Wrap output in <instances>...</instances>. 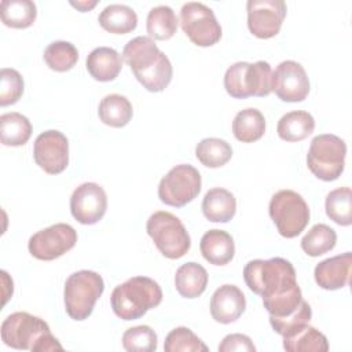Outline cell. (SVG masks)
Wrapping results in <instances>:
<instances>
[{
	"label": "cell",
	"mask_w": 352,
	"mask_h": 352,
	"mask_svg": "<svg viewBox=\"0 0 352 352\" xmlns=\"http://www.w3.org/2000/svg\"><path fill=\"white\" fill-rule=\"evenodd\" d=\"M23 94V78L18 70L3 67L0 70V106L14 104Z\"/></svg>",
	"instance_id": "74e56055"
},
{
	"label": "cell",
	"mask_w": 352,
	"mask_h": 352,
	"mask_svg": "<svg viewBox=\"0 0 352 352\" xmlns=\"http://www.w3.org/2000/svg\"><path fill=\"white\" fill-rule=\"evenodd\" d=\"M337 242L336 231L323 223L315 224L301 239V249L311 257L322 256L334 249Z\"/></svg>",
	"instance_id": "1f68e13d"
},
{
	"label": "cell",
	"mask_w": 352,
	"mask_h": 352,
	"mask_svg": "<svg viewBox=\"0 0 352 352\" xmlns=\"http://www.w3.org/2000/svg\"><path fill=\"white\" fill-rule=\"evenodd\" d=\"M246 11L250 33L258 38H271L279 33L287 8L283 0H249Z\"/></svg>",
	"instance_id": "5bb4252c"
},
{
	"label": "cell",
	"mask_w": 352,
	"mask_h": 352,
	"mask_svg": "<svg viewBox=\"0 0 352 352\" xmlns=\"http://www.w3.org/2000/svg\"><path fill=\"white\" fill-rule=\"evenodd\" d=\"M98 116L103 124L113 128H122L131 121L133 110L126 96L110 94L100 100Z\"/></svg>",
	"instance_id": "d4e9b609"
},
{
	"label": "cell",
	"mask_w": 352,
	"mask_h": 352,
	"mask_svg": "<svg viewBox=\"0 0 352 352\" xmlns=\"http://www.w3.org/2000/svg\"><path fill=\"white\" fill-rule=\"evenodd\" d=\"M271 76V66L265 60H257L254 63L236 62L224 74V88L235 99H246L249 96L263 98L272 92Z\"/></svg>",
	"instance_id": "8992f818"
},
{
	"label": "cell",
	"mask_w": 352,
	"mask_h": 352,
	"mask_svg": "<svg viewBox=\"0 0 352 352\" xmlns=\"http://www.w3.org/2000/svg\"><path fill=\"white\" fill-rule=\"evenodd\" d=\"M32 135V124L21 113L11 111L0 116V140L4 146H23Z\"/></svg>",
	"instance_id": "83f0119b"
},
{
	"label": "cell",
	"mask_w": 352,
	"mask_h": 352,
	"mask_svg": "<svg viewBox=\"0 0 352 352\" xmlns=\"http://www.w3.org/2000/svg\"><path fill=\"white\" fill-rule=\"evenodd\" d=\"M283 348L287 352H326L329 342L323 333L305 324L294 333L283 336Z\"/></svg>",
	"instance_id": "484cf974"
},
{
	"label": "cell",
	"mask_w": 352,
	"mask_h": 352,
	"mask_svg": "<svg viewBox=\"0 0 352 352\" xmlns=\"http://www.w3.org/2000/svg\"><path fill=\"white\" fill-rule=\"evenodd\" d=\"M47 66L51 70L63 73L70 70L78 60V51L74 44L63 40L52 41L47 45L43 55Z\"/></svg>",
	"instance_id": "d6a6232c"
},
{
	"label": "cell",
	"mask_w": 352,
	"mask_h": 352,
	"mask_svg": "<svg viewBox=\"0 0 352 352\" xmlns=\"http://www.w3.org/2000/svg\"><path fill=\"white\" fill-rule=\"evenodd\" d=\"M1 341L15 349L34 352L62 351L63 346L50 330L48 323L28 312H14L8 315L0 327Z\"/></svg>",
	"instance_id": "3957f363"
},
{
	"label": "cell",
	"mask_w": 352,
	"mask_h": 352,
	"mask_svg": "<svg viewBox=\"0 0 352 352\" xmlns=\"http://www.w3.org/2000/svg\"><path fill=\"white\" fill-rule=\"evenodd\" d=\"M33 158L36 164L50 175L62 173L69 165V140L56 131L41 132L33 146Z\"/></svg>",
	"instance_id": "4fadbf2b"
},
{
	"label": "cell",
	"mask_w": 352,
	"mask_h": 352,
	"mask_svg": "<svg viewBox=\"0 0 352 352\" xmlns=\"http://www.w3.org/2000/svg\"><path fill=\"white\" fill-rule=\"evenodd\" d=\"M206 286L208 272L201 264L195 261H188L177 268L175 275V287L182 297H199L205 292Z\"/></svg>",
	"instance_id": "7402d4cb"
},
{
	"label": "cell",
	"mask_w": 352,
	"mask_h": 352,
	"mask_svg": "<svg viewBox=\"0 0 352 352\" xmlns=\"http://www.w3.org/2000/svg\"><path fill=\"white\" fill-rule=\"evenodd\" d=\"M270 216L285 238L300 235L309 221V208L305 199L293 190H280L271 197Z\"/></svg>",
	"instance_id": "9c48e42d"
},
{
	"label": "cell",
	"mask_w": 352,
	"mask_h": 352,
	"mask_svg": "<svg viewBox=\"0 0 352 352\" xmlns=\"http://www.w3.org/2000/svg\"><path fill=\"white\" fill-rule=\"evenodd\" d=\"M234 351H243V352H254L256 346L250 337L239 333L228 334L223 338L219 345V352H234Z\"/></svg>",
	"instance_id": "f35d334b"
},
{
	"label": "cell",
	"mask_w": 352,
	"mask_h": 352,
	"mask_svg": "<svg viewBox=\"0 0 352 352\" xmlns=\"http://www.w3.org/2000/svg\"><path fill=\"white\" fill-rule=\"evenodd\" d=\"M311 318H312L311 305L302 300L301 304L298 305V308L293 314L283 316V318L270 316V324L275 333H278L279 336L283 337V336L294 333L296 330L308 324Z\"/></svg>",
	"instance_id": "8d00e7d4"
},
{
	"label": "cell",
	"mask_w": 352,
	"mask_h": 352,
	"mask_svg": "<svg viewBox=\"0 0 352 352\" xmlns=\"http://www.w3.org/2000/svg\"><path fill=\"white\" fill-rule=\"evenodd\" d=\"M352 265V253L345 252L334 257H329L314 270L315 282L319 287L324 290H337L342 289L349 283Z\"/></svg>",
	"instance_id": "ac0fdd59"
},
{
	"label": "cell",
	"mask_w": 352,
	"mask_h": 352,
	"mask_svg": "<svg viewBox=\"0 0 352 352\" xmlns=\"http://www.w3.org/2000/svg\"><path fill=\"white\" fill-rule=\"evenodd\" d=\"M265 132V118L257 109L249 107L236 113L232 121V133L242 143H253Z\"/></svg>",
	"instance_id": "4316f807"
},
{
	"label": "cell",
	"mask_w": 352,
	"mask_h": 352,
	"mask_svg": "<svg viewBox=\"0 0 352 352\" xmlns=\"http://www.w3.org/2000/svg\"><path fill=\"white\" fill-rule=\"evenodd\" d=\"M180 25L186 36L198 47H210L221 38V26L212 8L188 1L180 10Z\"/></svg>",
	"instance_id": "8fae6325"
},
{
	"label": "cell",
	"mask_w": 352,
	"mask_h": 352,
	"mask_svg": "<svg viewBox=\"0 0 352 352\" xmlns=\"http://www.w3.org/2000/svg\"><path fill=\"white\" fill-rule=\"evenodd\" d=\"M236 212V199L226 188H210L202 199V213L213 223H227Z\"/></svg>",
	"instance_id": "44dd1931"
},
{
	"label": "cell",
	"mask_w": 352,
	"mask_h": 352,
	"mask_svg": "<svg viewBox=\"0 0 352 352\" xmlns=\"http://www.w3.org/2000/svg\"><path fill=\"white\" fill-rule=\"evenodd\" d=\"M0 15L6 26L26 29L34 23L37 8L30 0H3L0 3Z\"/></svg>",
	"instance_id": "f1b7e54d"
},
{
	"label": "cell",
	"mask_w": 352,
	"mask_h": 352,
	"mask_svg": "<svg viewBox=\"0 0 352 352\" xmlns=\"http://www.w3.org/2000/svg\"><path fill=\"white\" fill-rule=\"evenodd\" d=\"M146 231L166 258L177 260L191 248V238L184 224L169 212H154L146 223Z\"/></svg>",
	"instance_id": "52a82bcc"
},
{
	"label": "cell",
	"mask_w": 352,
	"mask_h": 352,
	"mask_svg": "<svg viewBox=\"0 0 352 352\" xmlns=\"http://www.w3.org/2000/svg\"><path fill=\"white\" fill-rule=\"evenodd\" d=\"M70 4L74 7V8H77L78 11H81V12H87V11H89L91 8H94L96 4H98V1L96 0H85V1H70Z\"/></svg>",
	"instance_id": "ab89813d"
},
{
	"label": "cell",
	"mask_w": 352,
	"mask_h": 352,
	"mask_svg": "<svg viewBox=\"0 0 352 352\" xmlns=\"http://www.w3.org/2000/svg\"><path fill=\"white\" fill-rule=\"evenodd\" d=\"M201 175L190 164L173 166L158 184V198L169 206L182 208L201 191Z\"/></svg>",
	"instance_id": "30bf717a"
},
{
	"label": "cell",
	"mask_w": 352,
	"mask_h": 352,
	"mask_svg": "<svg viewBox=\"0 0 352 352\" xmlns=\"http://www.w3.org/2000/svg\"><path fill=\"white\" fill-rule=\"evenodd\" d=\"M107 209V195L98 183L80 184L70 197V212L81 224H95L104 216Z\"/></svg>",
	"instance_id": "2e32d148"
},
{
	"label": "cell",
	"mask_w": 352,
	"mask_h": 352,
	"mask_svg": "<svg viewBox=\"0 0 352 352\" xmlns=\"http://www.w3.org/2000/svg\"><path fill=\"white\" fill-rule=\"evenodd\" d=\"M122 346L128 352H154L157 349V334L147 324L129 327L122 334Z\"/></svg>",
	"instance_id": "d590c367"
},
{
	"label": "cell",
	"mask_w": 352,
	"mask_h": 352,
	"mask_svg": "<svg viewBox=\"0 0 352 352\" xmlns=\"http://www.w3.org/2000/svg\"><path fill=\"white\" fill-rule=\"evenodd\" d=\"M104 290L103 278L89 270H81L69 275L65 282L63 301L67 315L74 320L87 319Z\"/></svg>",
	"instance_id": "5b68a950"
},
{
	"label": "cell",
	"mask_w": 352,
	"mask_h": 352,
	"mask_svg": "<svg viewBox=\"0 0 352 352\" xmlns=\"http://www.w3.org/2000/svg\"><path fill=\"white\" fill-rule=\"evenodd\" d=\"M246 308V298L235 285H223L214 290L210 298V315L223 324L235 322Z\"/></svg>",
	"instance_id": "e0dca14e"
},
{
	"label": "cell",
	"mask_w": 352,
	"mask_h": 352,
	"mask_svg": "<svg viewBox=\"0 0 352 352\" xmlns=\"http://www.w3.org/2000/svg\"><path fill=\"white\" fill-rule=\"evenodd\" d=\"M177 16L169 6H157L147 14L146 29L150 38L169 40L177 30Z\"/></svg>",
	"instance_id": "f546056e"
},
{
	"label": "cell",
	"mask_w": 352,
	"mask_h": 352,
	"mask_svg": "<svg viewBox=\"0 0 352 352\" xmlns=\"http://www.w3.org/2000/svg\"><path fill=\"white\" fill-rule=\"evenodd\" d=\"M315 129L314 117L304 110L289 111L278 121L276 132L282 140L301 142L307 139Z\"/></svg>",
	"instance_id": "cb8c5ba5"
},
{
	"label": "cell",
	"mask_w": 352,
	"mask_h": 352,
	"mask_svg": "<svg viewBox=\"0 0 352 352\" xmlns=\"http://www.w3.org/2000/svg\"><path fill=\"white\" fill-rule=\"evenodd\" d=\"M85 65L92 78L107 82L118 77L122 67V59L114 48L98 47L89 52Z\"/></svg>",
	"instance_id": "ffe728a7"
},
{
	"label": "cell",
	"mask_w": 352,
	"mask_h": 352,
	"mask_svg": "<svg viewBox=\"0 0 352 352\" xmlns=\"http://www.w3.org/2000/svg\"><path fill=\"white\" fill-rule=\"evenodd\" d=\"M326 214L338 226H351L352 223V191L349 187H340L330 191L324 202Z\"/></svg>",
	"instance_id": "836d02e7"
},
{
	"label": "cell",
	"mask_w": 352,
	"mask_h": 352,
	"mask_svg": "<svg viewBox=\"0 0 352 352\" xmlns=\"http://www.w3.org/2000/svg\"><path fill=\"white\" fill-rule=\"evenodd\" d=\"M164 349L166 352H208L209 348L204 341L188 327L180 326L173 329L164 342Z\"/></svg>",
	"instance_id": "e575fe53"
},
{
	"label": "cell",
	"mask_w": 352,
	"mask_h": 352,
	"mask_svg": "<svg viewBox=\"0 0 352 352\" xmlns=\"http://www.w3.org/2000/svg\"><path fill=\"white\" fill-rule=\"evenodd\" d=\"M204 258L213 265L228 264L235 254V243L232 236L224 230L206 231L199 243Z\"/></svg>",
	"instance_id": "d6986e66"
},
{
	"label": "cell",
	"mask_w": 352,
	"mask_h": 352,
	"mask_svg": "<svg viewBox=\"0 0 352 352\" xmlns=\"http://www.w3.org/2000/svg\"><path fill=\"white\" fill-rule=\"evenodd\" d=\"M195 157L208 168H220L231 160L232 148L223 139L206 138L197 144Z\"/></svg>",
	"instance_id": "4dcf8cb0"
},
{
	"label": "cell",
	"mask_w": 352,
	"mask_h": 352,
	"mask_svg": "<svg viewBox=\"0 0 352 352\" xmlns=\"http://www.w3.org/2000/svg\"><path fill=\"white\" fill-rule=\"evenodd\" d=\"M346 144L333 133H322L312 139L307 165L309 170L320 180L331 182L341 176L345 168Z\"/></svg>",
	"instance_id": "ba28073f"
},
{
	"label": "cell",
	"mask_w": 352,
	"mask_h": 352,
	"mask_svg": "<svg viewBox=\"0 0 352 352\" xmlns=\"http://www.w3.org/2000/svg\"><path fill=\"white\" fill-rule=\"evenodd\" d=\"M271 91L283 102H302L309 94L305 69L294 60H283L271 76Z\"/></svg>",
	"instance_id": "9a60e30c"
},
{
	"label": "cell",
	"mask_w": 352,
	"mask_h": 352,
	"mask_svg": "<svg viewBox=\"0 0 352 352\" xmlns=\"http://www.w3.org/2000/svg\"><path fill=\"white\" fill-rule=\"evenodd\" d=\"M248 287L263 298V305L272 318L293 314L302 301L293 264L282 257L250 260L243 268Z\"/></svg>",
	"instance_id": "6da1fadb"
},
{
	"label": "cell",
	"mask_w": 352,
	"mask_h": 352,
	"mask_svg": "<svg viewBox=\"0 0 352 352\" xmlns=\"http://www.w3.org/2000/svg\"><path fill=\"white\" fill-rule=\"evenodd\" d=\"M162 301L161 286L148 276H133L114 287L110 296L113 312L122 320H135Z\"/></svg>",
	"instance_id": "277c9868"
},
{
	"label": "cell",
	"mask_w": 352,
	"mask_h": 352,
	"mask_svg": "<svg viewBox=\"0 0 352 352\" xmlns=\"http://www.w3.org/2000/svg\"><path fill=\"white\" fill-rule=\"evenodd\" d=\"M76 242V230L70 224L56 223L33 234L28 248L29 253L37 260L51 261L73 249Z\"/></svg>",
	"instance_id": "7c38bea8"
},
{
	"label": "cell",
	"mask_w": 352,
	"mask_h": 352,
	"mask_svg": "<svg viewBox=\"0 0 352 352\" xmlns=\"http://www.w3.org/2000/svg\"><path fill=\"white\" fill-rule=\"evenodd\" d=\"M99 25L109 33L126 34L136 29L138 15L125 4H109L98 16Z\"/></svg>",
	"instance_id": "603a6c76"
},
{
	"label": "cell",
	"mask_w": 352,
	"mask_h": 352,
	"mask_svg": "<svg viewBox=\"0 0 352 352\" xmlns=\"http://www.w3.org/2000/svg\"><path fill=\"white\" fill-rule=\"evenodd\" d=\"M122 58L147 91L161 92L169 85L173 74L172 63L148 36L129 40L122 50Z\"/></svg>",
	"instance_id": "7a4b0ae2"
}]
</instances>
